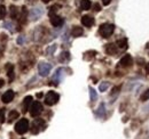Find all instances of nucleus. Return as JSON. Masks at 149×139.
Segmentation results:
<instances>
[{
    "label": "nucleus",
    "mask_w": 149,
    "mask_h": 139,
    "mask_svg": "<svg viewBox=\"0 0 149 139\" xmlns=\"http://www.w3.org/2000/svg\"><path fill=\"white\" fill-rule=\"evenodd\" d=\"M90 97H91V100H92V102H95V100L97 99V94H96V91L91 87H90Z\"/></svg>",
    "instance_id": "23"
},
{
    "label": "nucleus",
    "mask_w": 149,
    "mask_h": 139,
    "mask_svg": "<svg viewBox=\"0 0 149 139\" xmlns=\"http://www.w3.org/2000/svg\"><path fill=\"white\" fill-rule=\"evenodd\" d=\"M49 1H51V0H42V2H44V3H48Z\"/></svg>",
    "instance_id": "35"
},
{
    "label": "nucleus",
    "mask_w": 149,
    "mask_h": 139,
    "mask_svg": "<svg viewBox=\"0 0 149 139\" xmlns=\"http://www.w3.org/2000/svg\"><path fill=\"white\" fill-rule=\"evenodd\" d=\"M117 46L119 48H122V49L126 48L127 47V39H120V40H118L117 41Z\"/></svg>",
    "instance_id": "21"
},
{
    "label": "nucleus",
    "mask_w": 149,
    "mask_h": 139,
    "mask_svg": "<svg viewBox=\"0 0 149 139\" xmlns=\"http://www.w3.org/2000/svg\"><path fill=\"white\" fill-rule=\"evenodd\" d=\"M113 31H115V25L113 24H109V23L102 24L100 26V29H99V33L103 38H109L113 33Z\"/></svg>",
    "instance_id": "1"
},
{
    "label": "nucleus",
    "mask_w": 149,
    "mask_h": 139,
    "mask_svg": "<svg viewBox=\"0 0 149 139\" xmlns=\"http://www.w3.org/2000/svg\"><path fill=\"white\" fill-rule=\"evenodd\" d=\"M106 52L109 55H115L117 52V46L113 43H108L106 46Z\"/></svg>",
    "instance_id": "14"
},
{
    "label": "nucleus",
    "mask_w": 149,
    "mask_h": 139,
    "mask_svg": "<svg viewBox=\"0 0 149 139\" xmlns=\"http://www.w3.org/2000/svg\"><path fill=\"white\" fill-rule=\"evenodd\" d=\"M110 2H111V0H102V3H103L104 6H108Z\"/></svg>",
    "instance_id": "32"
},
{
    "label": "nucleus",
    "mask_w": 149,
    "mask_h": 139,
    "mask_svg": "<svg viewBox=\"0 0 149 139\" xmlns=\"http://www.w3.org/2000/svg\"><path fill=\"white\" fill-rule=\"evenodd\" d=\"M83 33H84V30H83V28H80V26H74L72 30H71V35L74 36V38L81 36Z\"/></svg>",
    "instance_id": "13"
},
{
    "label": "nucleus",
    "mask_w": 149,
    "mask_h": 139,
    "mask_svg": "<svg viewBox=\"0 0 149 139\" xmlns=\"http://www.w3.org/2000/svg\"><path fill=\"white\" fill-rule=\"evenodd\" d=\"M49 21H51V24L53 26H55V28H58V26H61L63 24V18L57 16L55 14H51L49 15Z\"/></svg>",
    "instance_id": "7"
},
{
    "label": "nucleus",
    "mask_w": 149,
    "mask_h": 139,
    "mask_svg": "<svg viewBox=\"0 0 149 139\" xmlns=\"http://www.w3.org/2000/svg\"><path fill=\"white\" fill-rule=\"evenodd\" d=\"M37 97H39V98H40V97H42V94H38Z\"/></svg>",
    "instance_id": "37"
},
{
    "label": "nucleus",
    "mask_w": 149,
    "mask_h": 139,
    "mask_svg": "<svg viewBox=\"0 0 149 139\" xmlns=\"http://www.w3.org/2000/svg\"><path fill=\"white\" fill-rule=\"evenodd\" d=\"M32 104V96H26L23 100V113H25Z\"/></svg>",
    "instance_id": "12"
},
{
    "label": "nucleus",
    "mask_w": 149,
    "mask_h": 139,
    "mask_svg": "<svg viewBox=\"0 0 149 139\" xmlns=\"http://www.w3.org/2000/svg\"><path fill=\"white\" fill-rule=\"evenodd\" d=\"M42 14H44V12H42L41 8H39V7L32 8L31 12H30V18H31L32 21H38L39 18L41 17Z\"/></svg>",
    "instance_id": "6"
},
{
    "label": "nucleus",
    "mask_w": 149,
    "mask_h": 139,
    "mask_svg": "<svg viewBox=\"0 0 149 139\" xmlns=\"http://www.w3.org/2000/svg\"><path fill=\"white\" fill-rule=\"evenodd\" d=\"M25 42V38L24 36H19V39H17V43H19V45H22V43H24Z\"/></svg>",
    "instance_id": "30"
},
{
    "label": "nucleus",
    "mask_w": 149,
    "mask_h": 139,
    "mask_svg": "<svg viewBox=\"0 0 149 139\" xmlns=\"http://www.w3.org/2000/svg\"><path fill=\"white\" fill-rule=\"evenodd\" d=\"M96 115L99 118H104L106 116V108H104V104L103 103H101L100 106H99V108L96 109Z\"/></svg>",
    "instance_id": "16"
},
{
    "label": "nucleus",
    "mask_w": 149,
    "mask_h": 139,
    "mask_svg": "<svg viewBox=\"0 0 149 139\" xmlns=\"http://www.w3.org/2000/svg\"><path fill=\"white\" fill-rule=\"evenodd\" d=\"M108 88H109V82H106V81H104V82H101V83H100V86H99V90H100L101 92H104Z\"/></svg>",
    "instance_id": "24"
},
{
    "label": "nucleus",
    "mask_w": 149,
    "mask_h": 139,
    "mask_svg": "<svg viewBox=\"0 0 149 139\" xmlns=\"http://www.w3.org/2000/svg\"><path fill=\"white\" fill-rule=\"evenodd\" d=\"M140 99H141V102H146V100H148L149 99V89H147V90L141 95Z\"/></svg>",
    "instance_id": "25"
},
{
    "label": "nucleus",
    "mask_w": 149,
    "mask_h": 139,
    "mask_svg": "<svg viewBox=\"0 0 149 139\" xmlns=\"http://www.w3.org/2000/svg\"><path fill=\"white\" fill-rule=\"evenodd\" d=\"M55 50H56V45H53L52 47H49V48L47 49V54H48V55H52Z\"/></svg>",
    "instance_id": "28"
},
{
    "label": "nucleus",
    "mask_w": 149,
    "mask_h": 139,
    "mask_svg": "<svg viewBox=\"0 0 149 139\" xmlns=\"http://www.w3.org/2000/svg\"><path fill=\"white\" fill-rule=\"evenodd\" d=\"M45 125V122L42 121L41 119H37V120H35L33 123H32V132L33 133H38L41 129H42V127Z\"/></svg>",
    "instance_id": "8"
},
{
    "label": "nucleus",
    "mask_w": 149,
    "mask_h": 139,
    "mask_svg": "<svg viewBox=\"0 0 149 139\" xmlns=\"http://www.w3.org/2000/svg\"><path fill=\"white\" fill-rule=\"evenodd\" d=\"M145 69H146V72L149 74V63L148 64H146V67H145Z\"/></svg>",
    "instance_id": "33"
},
{
    "label": "nucleus",
    "mask_w": 149,
    "mask_h": 139,
    "mask_svg": "<svg viewBox=\"0 0 149 139\" xmlns=\"http://www.w3.org/2000/svg\"><path fill=\"white\" fill-rule=\"evenodd\" d=\"M0 122H5V108L0 109Z\"/></svg>",
    "instance_id": "29"
},
{
    "label": "nucleus",
    "mask_w": 149,
    "mask_h": 139,
    "mask_svg": "<svg viewBox=\"0 0 149 139\" xmlns=\"http://www.w3.org/2000/svg\"><path fill=\"white\" fill-rule=\"evenodd\" d=\"M5 16H6V7L0 6V19H3Z\"/></svg>",
    "instance_id": "26"
},
{
    "label": "nucleus",
    "mask_w": 149,
    "mask_h": 139,
    "mask_svg": "<svg viewBox=\"0 0 149 139\" xmlns=\"http://www.w3.org/2000/svg\"><path fill=\"white\" fill-rule=\"evenodd\" d=\"M30 114H31V116H33V118H36L38 115H40L41 114V112H42V105L40 102H33L31 106H30Z\"/></svg>",
    "instance_id": "4"
},
{
    "label": "nucleus",
    "mask_w": 149,
    "mask_h": 139,
    "mask_svg": "<svg viewBox=\"0 0 149 139\" xmlns=\"http://www.w3.org/2000/svg\"><path fill=\"white\" fill-rule=\"evenodd\" d=\"M19 112H16V111H12V112L9 113V116H8V119H9V120H8V121L12 122L13 120L17 119V118H19Z\"/></svg>",
    "instance_id": "22"
},
{
    "label": "nucleus",
    "mask_w": 149,
    "mask_h": 139,
    "mask_svg": "<svg viewBox=\"0 0 149 139\" xmlns=\"http://www.w3.org/2000/svg\"><path fill=\"white\" fill-rule=\"evenodd\" d=\"M14 91L13 90H7L3 95H2V97H1V100L5 103V104H8V103H10L12 100H13V98H14Z\"/></svg>",
    "instance_id": "9"
},
{
    "label": "nucleus",
    "mask_w": 149,
    "mask_h": 139,
    "mask_svg": "<svg viewBox=\"0 0 149 139\" xmlns=\"http://www.w3.org/2000/svg\"><path fill=\"white\" fill-rule=\"evenodd\" d=\"M29 130V121L26 119H22L15 124V131L19 135H24Z\"/></svg>",
    "instance_id": "2"
},
{
    "label": "nucleus",
    "mask_w": 149,
    "mask_h": 139,
    "mask_svg": "<svg viewBox=\"0 0 149 139\" xmlns=\"http://www.w3.org/2000/svg\"><path fill=\"white\" fill-rule=\"evenodd\" d=\"M3 28L8 29L10 32H14V29H13V25H12V23H8V22H6V23L3 24Z\"/></svg>",
    "instance_id": "27"
},
{
    "label": "nucleus",
    "mask_w": 149,
    "mask_h": 139,
    "mask_svg": "<svg viewBox=\"0 0 149 139\" xmlns=\"http://www.w3.org/2000/svg\"><path fill=\"white\" fill-rule=\"evenodd\" d=\"M51 69H52V65L48 63H45V62H41L38 65V71H39L40 76H47L51 72Z\"/></svg>",
    "instance_id": "5"
},
{
    "label": "nucleus",
    "mask_w": 149,
    "mask_h": 139,
    "mask_svg": "<svg viewBox=\"0 0 149 139\" xmlns=\"http://www.w3.org/2000/svg\"><path fill=\"white\" fill-rule=\"evenodd\" d=\"M10 17L17 19L19 18V10H17V7L15 6H12L10 7Z\"/></svg>",
    "instance_id": "20"
},
{
    "label": "nucleus",
    "mask_w": 149,
    "mask_h": 139,
    "mask_svg": "<svg viewBox=\"0 0 149 139\" xmlns=\"http://www.w3.org/2000/svg\"><path fill=\"white\" fill-rule=\"evenodd\" d=\"M69 59H70V54L68 52H63L58 57V61L61 63H67V62H69Z\"/></svg>",
    "instance_id": "17"
},
{
    "label": "nucleus",
    "mask_w": 149,
    "mask_h": 139,
    "mask_svg": "<svg viewBox=\"0 0 149 139\" xmlns=\"http://www.w3.org/2000/svg\"><path fill=\"white\" fill-rule=\"evenodd\" d=\"M60 99V96L55 91H48L47 95L45 96V104L48 105V106H53L55 105Z\"/></svg>",
    "instance_id": "3"
},
{
    "label": "nucleus",
    "mask_w": 149,
    "mask_h": 139,
    "mask_svg": "<svg viewBox=\"0 0 149 139\" xmlns=\"http://www.w3.org/2000/svg\"><path fill=\"white\" fill-rule=\"evenodd\" d=\"M7 69H8V73H7L8 79H9V81L12 82V81L14 80V66L9 64V65H7Z\"/></svg>",
    "instance_id": "18"
},
{
    "label": "nucleus",
    "mask_w": 149,
    "mask_h": 139,
    "mask_svg": "<svg viewBox=\"0 0 149 139\" xmlns=\"http://www.w3.org/2000/svg\"><path fill=\"white\" fill-rule=\"evenodd\" d=\"M81 24H83L84 26H86V28H91V26L94 25V18L91 17V16L85 15V16L81 17Z\"/></svg>",
    "instance_id": "11"
},
{
    "label": "nucleus",
    "mask_w": 149,
    "mask_h": 139,
    "mask_svg": "<svg viewBox=\"0 0 149 139\" xmlns=\"http://www.w3.org/2000/svg\"><path fill=\"white\" fill-rule=\"evenodd\" d=\"M132 63H133V59H132L131 55H125L124 57H122V59L119 62L120 66H123V67H129L132 65Z\"/></svg>",
    "instance_id": "10"
},
{
    "label": "nucleus",
    "mask_w": 149,
    "mask_h": 139,
    "mask_svg": "<svg viewBox=\"0 0 149 139\" xmlns=\"http://www.w3.org/2000/svg\"><path fill=\"white\" fill-rule=\"evenodd\" d=\"M3 85H5V81H3V80H1V79H0V88L2 87V86H3Z\"/></svg>",
    "instance_id": "34"
},
{
    "label": "nucleus",
    "mask_w": 149,
    "mask_h": 139,
    "mask_svg": "<svg viewBox=\"0 0 149 139\" xmlns=\"http://www.w3.org/2000/svg\"><path fill=\"white\" fill-rule=\"evenodd\" d=\"M94 9H95V12H100V10H101L100 5H99V3H95V5H94Z\"/></svg>",
    "instance_id": "31"
},
{
    "label": "nucleus",
    "mask_w": 149,
    "mask_h": 139,
    "mask_svg": "<svg viewBox=\"0 0 149 139\" xmlns=\"http://www.w3.org/2000/svg\"><path fill=\"white\" fill-rule=\"evenodd\" d=\"M146 111H147V112H149V106H148V107H145V112H146Z\"/></svg>",
    "instance_id": "36"
},
{
    "label": "nucleus",
    "mask_w": 149,
    "mask_h": 139,
    "mask_svg": "<svg viewBox=\"0 0 149 139\" xmlns=\"http://www.w3.org/2000/svg\"><path fill=\"white\" fill-rule=\"evenodd\" d=\"M26 17H28V10L25 7H23L21 12V16H19V23H24L26 21Z\"/></svg>",
    "instance_id": "19"
},
{
    "label": "nucleus",
    "mask_w": 149,
    "mask_h": 139,
    "mask_svg": "<svg viewBox=\"0 0 149 139\" xmlns=\"http://www.w3.org/2000/svg\"><path fill=\"white\" fill-rule=\"evenodd\" d=\"M92 6L91 0H81L80 1V9L81 10H88Z\"/></svg>",
    "instance_id": "15"
}]
</instances>
